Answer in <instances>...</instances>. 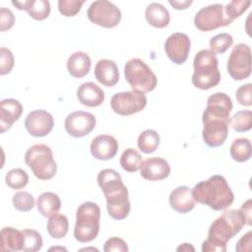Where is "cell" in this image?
<instances>
[{"instance_id": "obj_33", "label": "cell", "mask_w": 252, "mask_h": 252, "mask_svg": "<svg viewBox=\"0 0 252 252\" xmlns=\"http://www.w3.org/2000/svg\"><path fill=\"white\" fill-rule=\"evenodd\" d=\"M229 124L236 132H246L252 127V112L250 110H240L229 118Z\"/></svg>"}, {"instance_id": "obj_7", "label": "cell", "mask_w": 252, "mask_h": 252, "mask_svg": "<svg viewBox=\"0 0 252 252\" xmlns=\"http://www.w3.org/2000/svg\"><path fill=\"white\" fill-rule=\"evenodd\" d=\"M124 76L133 91L143 94L154 91L158 84L156 74L140 58H132L126 62Z\"/></svg>"}, {"instance_id": "obj_23", "label": "cell", "mask_w": 252, "mask_h": 252, "mask_svg": "<svg viewBox=\"0 0 252 252\" xmlns=\"http://www.w3.org/2000/svg\"><path fill=\"white\" fill-rule=\"evenodd\" d=\"M12 4L19 10L27 11L30 17L36 21H43L50 14V3L47 0L12 1Z\"/></svg>"}, {"instance_id": "obj_9", "label": "cell", "mask_w": 252, "mask_h": 252, "mask_svg": "<svg viewBox=\"0 0 252 252\" xmlns=\"http://www.w3.org/2000/svg\"><path fill=\"white\" fill-rule=\"evenodd\" d=\"M232 23L224 12L221 4H212L203 7L194 18L195 27L201 32H211L216 29L226 27Z\"/></svg>"}, {"instance_id": "obj_22", "label": "cell", "mask_w": 252, "mask_h": 252, "mask_svg": "<svg viewBox=\"0 0 252 252\" xmlns=\"http://www.w3.org/2000/svg\"><path fill=\"white\" fill-rule=\"evenodd\" d=\"M77 98L85 106L96 107L104 100V92L93 82L82 84L77 90Z\"/></svg>"}, {"instance_id": "obj_42", "label": "cell", "mask_w": 252, "mask_h": 252, "mask_svg": "<svg viewBox=\"0 0 252 252\" xmlns=\"http://www.w3.org/2000/svg\"><path fill=\"white\" fill-rule=\"evenodd\" d=\"M15 23L14 14L10 9L1 7L0 9V31L5 32L10 30Z\"/></svg>"}, {"instance_id": "obj_45", "label": "cell", "mask_w": 252, "mask_h": 252, "mask_svg": "<svg viewBox=\"0 0 252 252\" xmlns=\"http://www.w3.org/2000/svg\"><path fill=\"white\" fill-rule=\"evenodd\" d=\"M169 4L176 10H185L192 4V1H169Z\"/></svg>"}, {"instance_id": "obj_2", "label": "cell", "mask_w": 252, "mask_h": 252, "mask_svg": "<svg viewBox=\"0 0 252 252\" xmlns=\"http://www.w3.org/2000/svg\"><path fill=\"white\" fill-rule=\"evenodd\" d=\"M245 224L239 210L224 211L210 225L207 239L202 243L203 252H225L226 243Z\"/></svg>"}, {"instance_id": "obj_1", "label": "cell", "mask_w": 252, "mask_h": 252, "mask_svg": "<svg viewBox=\"0 0 252 252\" xmlns=\"http://www.w3.org/2000/svg\"><path fill=\"white\" fill-rule=\"evenodd\" d=\"M97 183L105 196L108 215L117 220L126 219L131 207L128 189L121 175L114 169L105 168L97 174Z\"/></svg>"}, {"instance_id": "obj_39", "label": "cell", "mask_w": 252, "mask_h": 252, "mask_svg": "<svg viewBox=\"0 0 252 252\" xmlns=\"http://www.w3.org/2000/svg\"><path fill=\"white\" fill-rule=\"evenodd\" d=\"M14 55L12 51L6 47L0 48V75L9 74L14 67Z\"/></svg>"}, {"instance_id": "obj_17", "label": "cell", "mask_w": 252, "mask_h": 252, "mask_svg": "<svg viewBox=\"0 0 252 252\" xmlns=\"http://www.w3.org/2000/svg\"><path fill=\"white\" fill-rule=\"evenodd\" d=\"M118 142L111 135H98L93 139L90 149L92 156L99 160H108L115 157L118 151Z\"/></svg>"}, {"instance_id": "obj_6", "label": "cell", "mask_w": 252, "mask_h": 252, "mask_svg": "<svg viewBox=\"0 0 252 252\" xmlns=\"http://www.w3.org/2000/svg\"><path fill=\"white\" fill-rule=\"evenodd\" d=\"M25 161L39 180L51 179L57 172L52 150L47 145L36 144L30 147L25 154Z\"/></svg>"}, {"instance_id": "obj_30", "label": "cell", "mask_w": 252, "mask_h": 252, "mask_svg": "<svg viewBox=\"0 0 252 252\" xmlns=\"http://www.w3.org/2000/svg\"><path fill=\"white\" fill-rule=\"evenodd\" d=\"M160 138L158 133L153 129L143 131L138 137V148L145 154L154 153L159 146Z\"/></svg>"}, {"instance_id": "obj_13", "label": "cell", "mask_w": 252, "mask_h": 252, "mask_svg": "<svg viewBox=\"0 0 252 252\" xmlns=\"http://www.w3.org/2000/svg\"><path fill=\"white\" fill-rule=\"evenodd\" d=\"M95 116L87 111H75L67 115L64 127L66 132L74 137L81 138L90 134L95 127Z\"/></svg>"}, {"instance_id": "obj_43", "label": "cell", "mask_w": 252, "mask_h": 252, "mask_svg": "<svg viewBox=\"0 0 252 252\" xmlns=\"http://www.w3.org/2000/svg\"><path fill=\"white\" fill-rule=\"evenodd\" d=\"M252 249V232H246L236 243L235 250L237 252H250Z\"/></svg>"}, {"instance_id": "obj_29", "label": "cell", "mask_w": 252, "mask_h": 252, "mask_svg": "<svg viewBox=\"0 0 252 252\" xmlns=\"http://www.w3.org/2000/svg\"><path fill=\"white\" fill-rule=\"evenodd\" d=\"M230 157L238 162H244L251 158V143L247 138L235 139L229 149Z\"/></svg>"}, {"instance_id": "obj_24", "label": "cell", "mask_w": 252, "mask_h": 252, "mask_svg": "<svg viewBox=\"0 0 252 252\" xmlns=\"http://www.w3.org/2000/svg\"><path fill=\"white\" fill-rule=\"evenodd\" d=\"M92 61L88 53L84 51H76L71 54L67 61V70L74 78H83L89 74Z\"/></svg>"}, {"instance_id": "obj_20", "label": "cell", "mask_w": 252, "mask_h": 252, "mask_svg": "<svg viewBox=\"0 0 252 252\" xmlns=\"http://www.w3.org/2000/svg\"><path fill=\"white\" fill-rule=\"evenodd\" d=\"M169 205L179 214L191 212L195 207L192 189L188 186H178L174 188L169 195Z\"/></svg>"}, {"instance_id": "obj_35", "label": "cell", "mask_w": 252, "mask_h": 252, "mask_svg": "<svg viewBox=\"0 0 252 252\" xmlns=\"http://www.w3.org/2000/svg\"><path fill=\"white\" fill-rule=\"evenodd\" d=\"M233 43V37L230 33L222 32L213 36L210 39V50L214 53H224Z\"/></svg>"}, {"instance_id": "obj_28", "label": "cell", "mask_w": 252, "mask_h": 252, "mask_svg": "<svg viewBox=\"0 0 252 252\" xmlns=\"http://www.w3.org/2000/svg\"><path fill=\"white\" fill-rule=\"evenodd\" d=\"M46 229L52 238H63L66 236L69 230V220L66 216L61 214H55L49 217Z\"/></svg>"}, {"instance_id": "obj_11", "label": "cell", "mask_w": 252, "mask_h": 252, "mask_svg": "<svg viewBox=\"0 0 252 252\" xmlns=\"http://www.w3.org/2000/svg\"><path fill=\"white\" fill-rule=\"evenodd\" d=\"M202 137L205 144L211 148H217L225 142L228 135V119L217 117L203 112Z\"/></svg>"}, {"instance_id": "obj_31", "label": "cell", "mask_w": 252, "mask_h": 252, "mask_svg": "<svg viewBox=\"0 0 252 252\" xmlns=\"http://www.w3.org/2000/svg\"><path fill=\"white\" fill-rule=\"evenodd\" d=\"M142 161L141 155L133 148H128L123 151L120 158V165L127 172H135L140 169Z\"/></svg>"}, {"instance_id": "obj_44", "label": "cell", "mask_w": 252, "mask_h": 252, "mask_svg": "<svg viewBox=\"0 0 252 252\" xmlns=\"http://www.w3.org/2000/svg\"><path fill=\"white\" fill-rule=\"evenodd\" d=\"M242 217H243V220H244V222L245 224L247 225H251L252 223V219H251V213H252V200L251 199H248L246 202H244L241 206V208L239 209Z\"/></svg>"}, {"instance_id": "obj_46", "label": "cell", "mask_w": 252, "mask_h": 252, "mask_svg": "<svg viewBox=\"0 0 252 252\" xmlns=\"http://www.w3.org/2000/svg\"><path fill=\"white\" fill-rule=\"evenodd\" d=\"M176 251H195V248L190 243H183L176 248Z\"/></svg>"}, {"instance_id": "obj_4", "label": "cell", "mask_w": 252, "mask_h": 252, "mask_svg": "<svg viewBox=\"0 0 252 252\" xmlns=\"http://www.w3.org/2000/svg\"><path fill=\"white\" fill-rule=\"evenodd\" d=\"M216 53L210 49L200 50L194 57L192 75L193 85L200 90H210L220 82V72Z\"/></svg>"}, {"instance_id": "obj_14", "label": "cell", "mask_w": 252, "mask_h": 252, "mask_svg": "<svg viewBox=\"0 0 252 252\" xmlns=\"http://www.w3.org/2000/svg\"><path fill=\"white\" fill-rule=\"evenodd\" d=\"M191 47V41L187 34L183 32H174L170 34L164 43V50L174 64H183L189 55Z\"/></svg>"}, {"instance_id": "obj_47", "label": "cell", "mask_w": 252, "mask_h": 252, "mask_svg": "<svg viewBox=\"0 0 252 252\" xmlns=\"http://www.w3.org/2000/svg\"><path fill=\"white\" fill-rule=\"evenodd\" d=\"M49 250L50 251H52V250H61V251H67V249L66 248H64V247H51V248H49Z\"/></svg>"}, {"instance_id": "obj_27", "label": "cell", "mask_w": 252, "mask_h": 252, "mask_svg": "<svg viewBox=\"0 0 252 252\" xmlns=\"http://www.w3.org/2000/svg\"><path fill=\"white\" fill-rule=\"evenodd\" d=\"M23 246L22 230L6 226L1 229V250L2 251H19Z\"/></svg>"}, {"instance_id": "obj_32", "label": "cell", "mask_w": 252, "mask_h": 252, "mask_svg": "<svg viewBox=\"0 0 252 252\" xmlns=\"http://www.w3.org/2000/svg\"><path fill=\"white\" fill-rule=\"evenodd\" d=\"M23 233V246L22 251L35 252L41 249L43 241L40 233L34 229L26 228L22 230Z\"/></svg>"}, {"instance_id": "obj_38", "label": "cell", "mask_w": 252, "mask_h": 252, "mask_svg": "<svg viewBox=\"0 0 252 252\" xmlns=\"http://www.w3.org/2000/svg\"><path fill=\"white\" fill-rule=\"evenodd\" d=\"M84 3V0H59L58 10L60 14L65 17H73L80 12Z\"/></svg>"}, {"instance_id": "obj_36", "label": "cell", "mask_w": 252, "mask_h": 252, "mask_svg": "<svg viewBox=\"0 0 252 252\" xmlns=\"http://www.w3.org/2000/svg\"><path fill=\"white\" fill-rule=\"evenodd\" d=\"M13 206L20 212H29L34 207V199L32 195L27 191L17 192L12 199Z\"/></svg>"}, {"instance_id": "obj_34", "label": "cell", "mask_w": 252, "mask_h": 252, "mask_svg": "<svg viewBox=\"0 0 252 252\" xmlns=\"http://www.w3.org/2000/svg\"><path fill=\"white\" fill-rule=\"evenodd\" d=\"M5 182L10 188L19 190L27 186L29 183V175L22 168H13L7 172Z\"/></svg>"}, {"instance_id": "obj_40", "label": "cell", "mask_w": 252, "mask_h": 252, "mask_svg": "<svg viewBox=\"0 0 252 252\" xmlns=\"http://www.w3.org/2000/svg\"><path fill=\"white\" fill-rule=\"evenodd\" d=\"M236 99L239 104L243 106H251L252 105V85L247 83L245 85L240 86L235 94Z\"/></svg>"}, {"instance_id": "obj_3", "label": "cell", "mask_w": 252, "mask_h": 252, "mask_svg": "<svg viewBox=\"0 0 252 252\" xmlns=\"http://www.w3.org/2000/svg\"><path fill=\"white\" fill-rule=\"evenodd\" d=\"M192 195L195 202L206 205L215 211L225 210L234 201L233 192L225 178L218 174L197 183L192 189Z\"/></svg>"}, {"instance_id": "obj_26", "label": "cell", "mask_w": 252, "mask_h": 252, "mask_svg": "<svg viewBox=\"0 0 252 252\" xmlns=\"http://www.w3.org/2000/svg\"><path fill=\"white\" fill-rule=\"evenodd\" d=\"M36 207L43 217H51L59 212L61 200L59 196L53 192H44L38 196Z\"/></svg>"}, {"instance_id": "obj_12", "label": "cell", "mask_w": 252, "mask_h": 252, "mask_svg": "<svg viewBox=\"0 0 252 252\" xmlns=\"http://www.w3.org/2000/svg\"><path fill=\"white\" fill-rule=\"evenodd\" d=\"M147 105V96L145 94L136 91H127L116 93L110 100L111 109L122 116L132 115L140 112Z\"/></svg>"}, {"instance_id": "obj_10", "label": "cell", "mask_w": 252, "mask_h": 252, "mask_svg": "<svg viewBox=\"0 0 252 252\" xmlns=\"http://www.w3.org/2000/svg\"><path fill=\"white\" fill-rule=\"evenodd\" d=\"M227 72L235 81H241L251 75V49L246 43L236 44L228 57Z\"/></svg>"}, {"instance_id": "obj_41", "label": "cell", "mask_w": 252, "mask_h": 252, "mask_svg": "<svg viewBox=\"0 0 252 252\" xmlns=\"http://www.w3.org/2000/svg\"><path fill=\"white\" fill-rule=\"evenodd\" d=\"M128 246L126 242L120 238V237H110L108 238L103 246V251L105 252H112V251H118V252H127Z\"/></svg>"}, {"instance_id": "obj_21", "label": "cell", "mask_w": 252, "mask_h": 252, "mask_svg": "<svg viewBox=\"0 0 252 252\" xmlns=\"http://www.w3.org/2000/svg\"><path fill=\"white\" fill-rule=\"evenodd\" d=\"M94 77L98 83L105 87H113L119 81V71L113 60L101 59L94 67Z\"/></svg>"}, {"instance_id": "obj_5", "label": "cell", "mask_w": 252, "mask_h": 252, "mask_svg": "<svg viewBox=\"0 0 252 252\" xmlns=\"http://www.w3.org/2000/svg\"><path fill=\"white\" fill-rule=\"evenodd\" d=\"M99 220L100 209L96 203L85 202L80 205L76 213L75 239L82 243L93 241L98 234Z\"/></svg>"}, {"instance_id": "obj_18", "label": "cell", "mask_w": 252, "mask_h": 252, "mask_svg": "<svg viewBox=\"0 0 252 252\" xmlns=\"http://www.w3.org/2000/svg\"><path fill=\"white\" fill-rule=\"evenodd\" d=\"M23 112L21 102L15 98H5L0 101V132L9 130L19 120Z\"/></svg>"}, {"instance_id": "obj_8", "label": "cell", "mask_w": 252, "mask_h": 252, "mask_svg": "<svg viewBox=\"0 0 252 252\" xmlns=\"http://www.w3.org/2000/svg\"><path fill=\"white\" fill-rule=\"evenodd\" d=\"M87 16L92 23L106 29L115 28L121 21V11L107 0L93 2L88 8Z\"/></svg>"}, {"instance_id": "obj_25", "label": "cell", "mask_w": 252, "mask_h": 252, "mask_svg": "<svg viewBox=\"0 0 252 252\" xmlns=\"http://www.w3.org/2000/svg\"><path fill=\"white\" fill-rule=\"evenodd\" d=\"M147 22L154 28L162 29L168 26L170 22V15L167 9L160 3H151L147 6L145 11Z\"/></svg>"}, {"instance_id": "obj_48", "label": "cell", "mask_w": 252, "mask_h": 252, "mask_svg": "<svg viewBox=\"0 0 252 252\" xmlns=\"http://www.w3.org/2000/svg\"><path fill=\"white\" fill-rule=\"evenodd\" d=\"M82 250H95V251H98L96 248H84Z\"/></svg>"}, {"instance_id": "obj_16", "label": "cell", "mask_w": 252, "mask_h": 252, "mask_svg": "<svg viewBox=\"0 0 252 252\" xmlns=\"http://www.w3.org/2000/svg\"><path fill=\"white\" fill-rule=\"evenodd\" d=\"M170 173V166L162 158L152 157L144 161L140 166L141 176L149 181H158L165 179Z\"/></svg>"}, {"instance_id": "obj_37", "label": "cell", "mask_w": 252, "mask_h": 252, "mask_svg": "<svg viewBox=\"0 0 252 252\" xmlns=\"http://www.w3.org/2000/svg\"><path fill=\"white\" fill-rule=\"evenodd\" d=\"M249 0H233L224 7V12L229 20L233 22L234 19L240 17L250 6Z\"/></svg>"}, {"instance_id": "obj_15", "label": "cell", "mask_w": 252, "mask_h": 252, "mask_svg": "<svg viewBox=\"0 0 252 252\" xmlns=\"http://www.w3.org/2000/svg\"><path fill=\"white\" fill-rule=\"evenodd\" d=\"M54 126L53 116L46 110L36 109L30 112L25 119V128L32 137L48 135Z\"/></svg>"}, {"instance_id": "obj_19", "label": "cell", "mask_w": 252, "mask_h": 252, "mask_svg": "<svg viewBox=\"0 0 252 252\" xmlns=\"http://www.w3.org/2000/svg\"><path fill=\"white\" fill-rule=\"evenodd\" d=\"M231 109H232L231 98L226 94L218 92L208 97L207 106L204 112L217 117L229 120L230 118L229 114L231 112Z\"/></svg>"}]
</instances>
